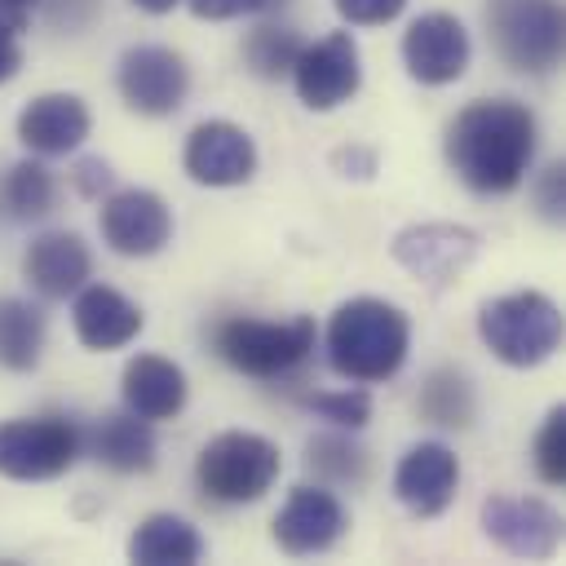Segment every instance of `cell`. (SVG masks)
Masks as SVG:
<instances>
[{"label": "cell", "instance_id": "cell-1", "mask_svg": "<svg viewBox=\"0 0 566 566\" xmlns=\"http://www.w3.org/2000/svg\"><path fill=\"white\" fill-rule=\"evenodd\" d=\"M535 159V115L517 97H478L447 128V164L478 195H509Z\"/></svg>", "mask_w": 566, "mask_h": 566}, {"label": "cell", "instance_id": "cell-2", "mask_svg": "<svg viewBox=\"0 0 566 566\" xmlns=\"http://www.w3.org/2000/svg\"><path fill=\"white\" fill-rule=\"evenodd\" d=\"M323 349H327V363L336 376H345L354 385H380V380L398 376V367L411 349V323L398 305H389L380 296H354L332 314Z\"/></svg>", "mask_w": 566, "mask_h": 566}, {"label": "cell", "instance_id": "cell-3", "mask_svg": "<svg viewBox=\"0 0 566 566\" xmlns=\"http://www.w3.org/2000/svg\"><path fill=\"white\" fill-rule=\"evenodd\" d=\"M482 345L509 367H539L562 345V310L544 292H509L478 310Z\"/></svg>", "mask_w": 566, "mask_h": 566}, {"label": "cell", "instance_id": "cell-4", "mask_svg": "<svg viewBox=\"0 0 566 566\" xmlns=\"http://www.w3.org/2000/svg\"><path fill=\"white\" fill-rule=\"evenodd\" d=\"M314 318L296 314L287 323H265V318H226L217 323L212 332V345L217 354L243 371V376H256V380H279L287 371H296L310 354H314Z\"/></svg>", "mask_w": 566, "mask_h": 566}, {"label": "cell", "instance_id": "cell-5", "mask_svg": "<svg viewBox=\"0 0 566 566\" xmlns=\"http://www.w3.org/2000/svg\"><path fill=\"white\" fill-rule=\"evenodd\" d=\"M283 460H279V447L261 433H248V429H230V433H217L199 460H195V478H199V491L217 504H252L261 500L274 478H279Z\"/></svg>", "mask_w": 566, "mask_h": 566}, {"label": "cell", "instance_id": "cell-6", "mask_svg": "<svg viewBox=\"0 0 566 566\" xmlns=\"http://www.w3.org/2000/svg\"><path fill=\"white\" fill-rule=\"evenodd\" d=\"M84 451V429L62 416H18L0 424V478L13 482H49L62 478Z\"/></svg>", "mask_w": 566, "mask_h": 566}, {"label": "cell", "instance_id": "cell-7", "mask_svg": "<svg viewBox=\"0 0 566 566\" xmlns=\"http://www.w3.org/2000/svg\"><path fill=\"white\" fill-rule=\"evenodd\" d=\"M486 27L495 40V53L513 71H548L562 62L566 44V18L557 0H491Z\"/></svg>", "mask_w": 566, "mask_h": 566}, {"label": "cell", "instance_id": "cell-8", "mask_svg": "<svg viewBox=\"0 0 566 566\" xmlns=\"http://www.w3.org/2000/svg\"><path fill=\"white\" fill-rule=\"evenodd\" d=\"M292 84L310 111H336L340 102H349L363 84V57H358L354 35L332 31L314 44H301L292 62Z\"/></svg>", "mask_w": 566, "mask_h": 566}, {"label": "cell", "instance_id": "cell-9", "mask_svg": "<svg viewBox=\"0 0 566 566\" xmlns=\"http://www.w3.org/2000/svg\"><path fill=\"white\" fill-rule=\"evenodd\" d=\"M119 97L128 102V111L137 115H172L186 93H190V66L181 53L164 49V44H137L119 57Z\"/></svg>", "mask_w": 566, "mask_h": 566}, {"label": "cell", "instance_id": "cell-10", "mask_svg": "<svg viewBox=\"0 0 566 566\" xmlns=\"http://www.w3.org/2000/svg\"><path fill=\"white\" fill-rule=\"evenodd\" d=\"M482 531L513 557L548 562L562 544V513L539 495H491L482 504Z\"/></svg>", "mask_w": 566, "mask_h": 566}, {"label": "cell", "instance_id": "cell-11", "mask_svg": "<svg viewBox=\"0 0 566 566\" xmlns=\"http://www.w3.org/2000/svg\"><path fill=\"white\" fill-rule=\"evenodd\" d=\"M478 230L451 226V221H424L394 234V261L424 279L429 287H447L473 256H478Z\"/></svg>", "mask_w": 566, "mask_h": 566}, {"label": "cell", "instance_id": "cell-12", "mask_svg": "<svg viewBox=\"0 0 566 566\" xmlns=\"http://www.w3.org/2000/svg\"><path fill=\"white\" fill-rule=\"evenodd\" d=\"M181 168L199 186H243L256 172V142L230 119H203L186 137Z\"/></svg>", "mask_w": 566, "mask_h": 566}, {"label": "cell", "instance_id": "cell-13", "mask_svg": "<svg viewBox=\"0 0 566 566\" xmlns=\"http://www.w3.org/2000/svg\"><path fill=\"white\" fill-rule=\"evenodd\" d=\"M102 239L119 256H155L172 239V212L155 190H115L102 203Z\"/></svg>", "mask_w": 566, "mask_h": 566}, {"label": "cell", "instance_id": "cell-14", "mask_svg": "<svg viewBox=\"0 0 566 566\" xmlns=\"http://www.w3.org/2000/svg\"><path fill=\"white\" fill-rule=\"evenodd\" d=\"M345 504L327 486H292L287 504L274 513V544L292 557L327 553L345 535Z\"/></svg>", "mask_w": 566, "mask_h": 566}, {"label": "cell", "instance_id": "cell-15", "mask_svg": "<svg viewBox=\"0 0 566 566\" xmlns=\"http://www.w3.org/2000/svg\"><path fill=\"white\" fill-rule=\"evenodd\" d=\"M469 31L451 13H420L402 35L407 75L420 84H451L469 66Z\"/></svg>", "mask_w": 566, "mask_h": 566}, {"label": "cell", "instance_id": "cell-16", "mask_svg": "<svg viewBox=\"0 0 566 566\" xmlns=\"http://www.w3.org/2000/svg\"><path fill=\"white\" fill-rule=\"evenodd\" d=\"M460 486V460L442 442H416L394 469V495L416 517H438Z\"/></svg>", "mask_w": 566, "mask_h": 566}, {"label": "cell", "instance_id": "cell-17", "mask_svg": "<svg viewBox=\"0 0 566 566\" xmlns=\"http://www.w3.org/2000/svg\"><path fill=\"white\" fill-rule=\"evenodd\" d=\"M22 274L49 301L75 296L88 283V274H93L88 243L80 234H71V230H44V234L31 239V248L22 256Z\"/></svg>", "mask_w": 566, "mask_h": 566}, {"label": "cell", "instance_id": "cell-18", "mask_svg": "<svg viewBox=\"0 0 566 566\" xmlns=\"http://www.w3.org/2000/svg\"><path fill=\"white\" fill-rule=\"evenodd\" d=\"M93 119L75 93H40L18 115V142L35 155H66L88 137Z\"/></svg>", "mask_w": 566, "mask_h": 566}, {"label": "cell", "instance_id": "cell-19", "mask_svg": "<svg viewBox=\"0 0 566 566\" xmlns=\"http://www.w3.org/2000/svg\"><path fill=\"white\" fill-rule=\"evenodd\" d=\"M71 323H75L80 345H88V349H119V345H128L142 332V310L124 292H115V287L84 283L75 292Z\"/></svg>", "mask_w": 566, "mask_h": 566}, {"label": "cell", "instance_id": "cell-20", "mask_svg": "<svg viewBox=\"0 0 566 566\" xmlns=\"http://www.w3.org/2000/svg\"><path fill=\"white\" fill-rule=\"evenodd\" d=\"M124 407L142 420H172L186 407V371L159 354H137L119 380Z\"/></svg>", "mask_w": 566, "mask_h": 566}, {"label": "cell", "instance_id": "cell-21", "mask_svg": "<svg viewBox=\"0 0 566 566\" xmlns=\"http://www.w3.org/2000/svg\"><path fill=\"white\" fill-rule=\"evenodd\" d=\"M84 447L111 473H146V469H155V433H150V420H142L133 411L102 416L88 429Z\"/></svg>", "mask_w": 566, "mask_h": 566}, {"label": "cell", "instance_id": "cell-22", "mask_svg": "<svg viewBox=\"0 0 566 566\" xmlns=\"http://www.w3.org/2000/svg\"><path fill=\"white\" fill-rule=\"evenodd\" d=\"M128 557L137 566H195L203 557V535L177 513H150L133 531Z\"/></svg>", "mask_w": 566, "mask_h": 566}, {"label": "cell", "instance_id": "cell-23", "mask_svg": "<svg viewBox=\"0 0 566 566\" xmlns=\"http://www.w3.org/2000/svg\"><path fill=\"white\" fill-rule=\"evenodd\" d=\"M57 203V181L40 159H18L0 172V212L18 226L49 217Z\"/></svg>", "mask_w": 566, "mask_h": 566}, {"label": "cell", "instance_id": "cell-24", "mask_svg": "<svg viewBox=\"0 0 566 566\" xmlns=\"http://www.w3.org/2000/svg\"><path fill=\"white\" fill-rule=\"evenodd\" d=\"M44 354V314L22 296H0V367L31 371Z\"/></svg>", "mask_w": 566, "mask_h": 566}, {"label": "cell", "instance_id": "cell-25", "mask_svg": "<svg viewBox=\"0 0 566 566\" xmlns=\"http://www.w3.org/2000/svg\"><path fill=\"white\" fill-rule=\"evenodd\" d=\"M420 416L442 429H464L473 420V389L460 371L442 367L420 385Z\"/></svg>", "mask_w": 566, "mask_h": 566}, {"label": "cell", "instance_id": "cell-26", "mask_svg": "<svg viewBox=\"0 0 566 566\" xmlns=\"http://www.w3.org/2000/svg\"><path fill=\"white\" fill-rule=\"evenodd\" d=\"M305 464H310L323 482H332V486H363V478H367V451H363L358 442L340 438V433H318V438H310Z\"/></svg>", "mask_w": 566, "mask_h": 566}, {"label": "cell", "instance_id": "cell-27", "mask_svg": "<svg viewBox=\"0 0 566 566\" xmlns=\"http://www.w3.org/2000/svg\"><path fill=\"white\" fill-rule=\"evenodd\" d=\"M296 53H301V40H296V31H287V27H256V31L243 40V62H248L261 80L287 75L292 62H296Z\"/></svg>", "mask_w": 566, "mask_h": 566}, {"label": "cell", "instance_id": "cell-28", "mask_svg": "<svg viewBox=\"0 0 566 566\" xmlns=\"http://www.w3.org/2000/svg\"><path fill=\"white\" fill-rule=\"evenodd\" d=\"M535 473L548 482V486H562L566 482V411L553 407L535 433Z\"/></svg>", "mask_w": 566, "mask_h": 566}, {"label": "cell", "instance_id": "cell-29", "mask_svg": "<svg viewBox=\"0 0 566 566\" xmlns=\"http://www.w3.org/2000/svg\"><path fill=\"white\" fill-rule=\"evenodd\" d=\"M305 407L314 416H323L336 429H363L371 416V398L363 389H332V394H310Z\"/></svg>", "mask_w": 566, "mask_h": 566}, {"label": "cell", "instance_id": "cell-30", "mask_svg": "<svg viewBox=\"0 0 566 566\" xmlns=\"http://www.w3.org/2000/svg\"><path fill=\"white\" fill-rule=\"evenodd\" d=\"M535 208H539V217L553 221V226L566 217V168H562V164H548V168L539 172V181H535Z\"/></svg>", "mask_w": 566, "mask_h": 566}, {"label": "cell", "instance_id": "cell-31", "mask_svg": "<svg viewBox=\"0 0 566 566\" xmlns=\"http://www.w3.org/2000/svg\"><path fill=\"white\" fill-rule=\"evenodd\" d=\"M332 4L349 27H385L402 13L407 0H332Z\"/></svg>", "mask_w": 566, "mask_h": 566}, {"label": "cell", "instance_id": "cell-32", "mask_svg": "<svg viewBox=\"0 0 566 566\" xmlns=\"http://www.w3.org/2000/svg\"><path fill=\"white\" fill-rule=\"evenodd\" d=\"M71 181H75V190H80L84 199H102V195L115 186V172H111L106 159H80V164L71 168Z\"/></svg>", "mask_w": 566, "mask_h": 566}, {"label": "cell", "instance_id": "cell-33", "mask_svg": "<svg viewBox=\"0 0 566 566\" xmlns=\"http://www.w3.org/2000/svg\"><path fill=\"white\" fill-rule=\"evenodd\" d=\"M195 18H208V22H226V18H243V13H256L274 0H186Z\"/></svg>", "mask_w": 566, "mask_h": 566}, {"label": "cell", "instance_id": "cell-34", "mask_svg": "<svg viewBox=\"0 0 566 566\" xmlns=\"http://www.w3.org/2000/svg\"><path fill=\"white\" fill-rule=\"evenodd\" d=\"M18 22L22 18H0V84H9L22 66V49H18Z\"/></svg>", "mask_w": 566, "mask_h": 566}, {"label": "cell", "instance_id": "cell-35", "mask_svg": "<svg viewBox=\"0 0 566 566\" xmlns=\"http://www.w3.org/2000/svg\"><path fill=\"white\" fill-rule=\"evenodd\" d=\"M332 164H336L345 177L367 181V177L376 172V150H367V146H345V150H336V155H332Z\"/></svg>", "mask_w": 566, "mask_h": 566}, {"label": "cell", "instance_id": "cell-36", "mask_svg": "<svg viewBox=\"0 0 566 566\" xmlns=\"http://www.w3.org/2000/svg\"><path fill=\"white\" fill-rule=\"evenodd\" d=\"M137 9H146V13H172L181 0H133Z\"/></svg>", "mask_w": 566, "mask_h": 566}, {"label": "cell", "instance_id": "cell-37", "mask_svg": "<svg viewBox=\"0 0 566 566\" xmlns=\"http://www.w3.org/2000/svg\"><path fill=\"white\" fill-rule=\"evenodd\" d=\"M27 4H35V0H0V9H4L9 18H22V9H27Z\"/></svg>", "mask_w": 566, "mask_h": 566}]
</instances>
